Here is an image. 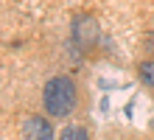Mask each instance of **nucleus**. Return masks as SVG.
<instances>
[{
  "mask_svg": "<svg viewBox=\"0 0 154 140\" xmlns=\"http://www.w3.org/2000/svg\"><path fill=\"white\" fill-rule=\"evenodd\" d=\"M76 84L70 76H53L42 87V107L51 118H67L76 109Z\"/></svg>",
  "mask_w": 154,
  "mask_h": 140,
  "instance_id": "f257e3e1",
  "label": "nucleus"
},
{
  "mask_svg": "<svg viewBox=\"0 0 154 140\" xmlns=\"http://www.w3.org/2000/svg\"><path fill=\"white\" fill-rule=\"evenodd\" d=\"M98 36H101V28H98V20L93 14H79L73 20V42L79 48H90Z\"/></svg>",
  "mask_w": 154,
  "mask_h": 140,
  "instance_id": "f03ea898",
  "label": "nucleus"
},
{
  "mask_svg": "<svg viewBox=\"0 0 154 140\" xmlns=\"http://www.w3.org/2000/svg\"><path fill=\"white\" fill-rule=\"evenodd\" d=\"M23 140H53V126L48 123V118L31 115L23 120Z\"/></svg>",
  "mask_w": 154,
  "mask_h": 140,
  "instance_id": "7ed1b4c3",
  "label": "nucleus"
},
{
  "mask_svg": "<svg viewBox=\"0 0 154 140\" xmlns=\"http://www.w3.org/2000/svg\"><path fill=\"white\" fill-rule=\"evenodd\" d=\"M59 140H90V135H87V129H84V126L70 123V126H65V129H62Z\"/></svg>",
  "mask_w": 154,
  "mask_h": 140,
  "instance_id": "20e7f679",
  "label": "nucleus"
},
{
  "mask_svg": "<svg viewBox=\"0 0 154 140\" xmlns=\"http://www.w3.org/2000/svg\"><path fill=\"white\" fill-rule=\"evenodd\" d=\"M140 79H143V84L154 87V59H146L140 64Z\"/></svg>",
  "mask_w": 154,
  "mask_h": 140,
  "instance_id": "39448f33",
  "label": "nucleus"
}]
</instances>
